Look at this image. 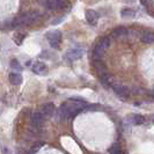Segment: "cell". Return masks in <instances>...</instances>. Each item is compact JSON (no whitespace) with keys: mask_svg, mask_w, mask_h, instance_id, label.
Returning a JSON list of instances; mask_svg holds the SVG:
<instances>
[{"mask_svg":"<svg viewBox=\"0 0 154 154\" xmlns=\"http://www.w3.org/2000/svg\"><path fill=\"white\" fill-rule=\"evenodd\" d=\"M46 39L49 41L50 45L54 48V49H58L59 45H60V42H62V32L59 30H54V31H50L45 35Z\"/></svg>","mask_w":154,"mask_h":154,"instance_id":"2","label":"cell"},{"mask_svg":"<svg viewBox=\"0 0 154 154\" xmlns=\"http://www.w3.org/2000/svg\"><path fill=\"white\" fill-rule=\"evenodd\" d=\"M128 34H129L128 28H125L124 26H118V27H116L115 29L112 30V32H111V37L117 38V37H121V36L128 35Z\"/></svg>","mask_w":154,"mask_h":154,"instance_id":"8","label":"cell"},{"mask_svg":"<svg viewBox=\"0 0 154 154\" xmlns=\"http://www.w3.org/2000/svg\"><path fill=\"white\" fill-rule=\"evenodd\" d=\"M121 15L123 19H132V17H134L136 16V12L131 9V8H123L122 11H121Z\"/></svg>","mask_w":154,"mask_h":154,"instance_id":"16","label":"cell"},{"mask_svg":"<svg viewBox=\"0 0 154 154\" xmlns=\"http://www.w3.org/2000/svg\"><path fill=\"white\" fill-rule=\"evenodd\" d=\"M85 16H86L87 22L89 23L91 26H96V24H97L99 14H97L95 11H93V9H88V11H86Z\"/></svg>","mask_w":154,"mask_h":154,"instance_id":"7","label":"cell"},{"mask_svg":"<svg viewBox=\"0 0 154 154\" xmlns=\"http://www.w3.org/2000/svg\"><path fill=\"white\" fill-rule=\"evenodd\" d=\"M86 107V102L79 99H71L69 102L63 103L58 109V117L60 121L73 118Z\"/></svg>","mask_w":154,"mask_h":154,"instance_id":"1","label":"cell"},{"mask_svg":"<svg viewBox=\"0 0 154 154\" xmlns=\"http://www.w3.org/2000/svg\"><path fill=\"white\" fill-rule=\"evenodd\" d=\"M112 89L117 96L122 97V99H126L130 95V91L126 86L123 85H112Z\"/></svg>","mask_w":154,"mask_h":154,"instance_id":"6","label":"cell"},{"mask_svg":"<svg viewBox=\"0 0 154 154\" xmlns=\"http://www.w3.org/2000/svg\"><path fill=\"white\" fill-rule=\"evenodd\" d=\"M46 69V65L43 62H37L32 65V72L36 74H42Z\"/></svg>","mask_w":154,"mask_h":154,"instance_id":"11","label":"cell"},{"mask_svg":"<svg viewBox=\"0 0 154 154\" xmlns=\"http://www.w3.org/2000/svg\"><path fill=\"white\" fill-rule=\"evenodd\" d=\"M23 21H24V26H29V24H34V23L38 22L41 19V14L38 12H31L29 14H22Z\"/></svg>","mask_w":154,"mask_h":154,"instance_id":"4","label":"cell"},{"mask_svg":"<svg viewBox=\"0 0 154 154\" xmlns=\"http://www.w3.org/2000/svg\"><path fill=\"white\" fill-rule=\"evenodd\" d=\"M145 122H146V119H145V117L143 115L136 114V115L131 116V123L134 124V125H143Z\"/></svg>","mask_w":154,"mask_h":154,"instance_id":"15","label":"cell"},{"mask_svg":"<svg viewBox=\"0 0 154 154\" xmlns=\"http://www.w3.org/2000/svg\"><path fill=\"white\" fill-rule=\"evenodd\" d=\"M26 38V34L24 32H16L15 35H14V41H15L16 44H21L23 42V39Z\"/></svg>","mask_w":154,"mask_h":154,"instance_id":"18","label":"cell"},{"mask_svg":"<svg viewBox=\"0 0 154 154\" xmlns=\"http://www.w3.org/2000/svg\"><path fill=\"white\" fill-rule=\"evenodd\" d=\"M151 121H152V123H153V125H154V115L151 117Z\"/></svg>","mask_w":154,"mask_h":154,"instance_id":"21","label":"cell"},{"mask_svg":"<svg viewBox=\"0 0 154 154\" xmlns=\"http://www.w3.org/2000/svg\"><path fill=\"white\" fill-rule=\"evenodd\" d=\"M109 152H110V154H123L122 149H121V146L118 144H114L112 146L110 147Z\"/></svg>","mask_w":154,"mask_h":154,"instance_id":"19","label":"cell"},{"mask_svg":"<svg viewBox=\"0 0 154 154\" xmlns=\"http://www.w3.org/2000/svg\"><path fill=\"white\" fill-rule=\"evenodd\" d=\"M67 6L66 0H48L45 7L49 9H64Z\"/></svg>","mask_w":154,"mask_h":154,"instance_id":"3","label":"cell"},{"mask_svg":"<svg viewBox=\"0 0 154 154\" xmlns=\"http://www.w3.org/2000/svg\"><path fill=\"white\" fill-rule=\"evenodd\" d=\"M100 80H101V82H102V85L104 86V87H110L111 84H112L111 75H110L109 73H107V72L100 74Z\"/></svg>","mask_w":154,"mask_h":154,"instance_id":"13","label":"cell"},{"mask_svg":"<svg viewBox=\"0 0 154 154\" xmlns=\"http://www.w3.org/2000/svg\"><path fill=\"white\" fill-rule=\"evenodd\" d=\"M9 65H11V67H12V69H15V71H22V66H21V64L17 62L16 59H13V60H11Z\"/></svg>","mask_w":154,"mask_h":154,"instance_id":"20","label":"cell"},{"mask_svg":"<svg viewBox=\"0 0 154 154\" xmlns=\"http://www.w3.org/2000/svg\"><path fill=\"white\" fill-rule=\"evenodd\" d=\"M9 81L12 85H21L22 84V77L19 73H11L9 74Z\"/></svg>","mask_w":154,"mask_h":154,"instance_id":"14","label":"cell"},{"mask_svg":"<svg viewBox=\"0 0 154 154\" xmlns=\"http://www.w3.org/2000/svg\"><path fill=\"white\" fill-rule=\"evenodd\" d=\"M42 114L45 116V117H50V116L54 115V103H45L42 109H41Z\"/></svg>","mask_w":154,"mask_h":154,"instance_id":"10","label":"cell"},{"mask_svg":"<svg viewBox=\"0 0 154 154\" xmlns=\"http://www.w3.org/2000/svg\"><path fill=\"white\" fill-rule=\"evenodd\" d=\"M110 43H111V37H109V36H104V37H102V38L99 41L97 45L101 46L103 50H106V49H108L109 46H110Z\"/></svg>","mask_w":154,"mask_h":154,"instance_id":"17","label":"cell"},{"mask_svg":"<svg viewBox=\"0 0 154 154\" xmlns=\"http://www.w3.org/2000/svg\"><path fill=\"white\" fill-rule=\"evenodd\" d=\"M44 119H45V116L42 114V111H36L34 112L31 116V122H32V126L34 128H42V125L44 124Z\"/></svg>","mask_w":154,"mask_h":154,"instance_id":"5","label":"cell"},{"mask_svg":"<svg viewBox=\"0 0 154 154\" xmlns=\"http://www.w3.org/2000/svg\"><path fill=\"white\" fill-rule=\"evenodd\" d=\"M81 56H82V49H72L67 54V57L71 60H77L81 58Z\"/></svg>","mask_w":154,"mask_h":154,"instance_id":"12","label":"cell"},{"mask_svg":"<svg viewBox=\"0 0 154 154\" xmlns=\"http://www.w3.org/2000/svg\"><path fill=\"white\" fill-rule=\"evenodd\" d=\"M140 41L146 44H153L154 43V32L152 31H145L140 35Z\"/></svg>","mask_w":154,"mask_h":154,"instance_id":"9","label":"cell"}]
</instances>
